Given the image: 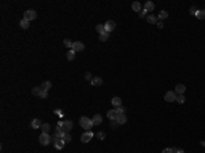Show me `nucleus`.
I'll return each mask as SVG.
<instances>
[{
  "label": "nucleus",
  "mask_w": 205,
  "mask_h": 153,
  "mask_svg": "<svg viewBox=\"0 0 205 153\" xmlns=\"http://www.w3.org/2000/svg\"><path fill=\"white\" fill-rule=\"evenodd\" d=\"M111 103H112V105H114L115 108H119V107H122V99H120V97H114Z\"/></svg>",
  "instance_id": "obj_14"
},
{
  "label": "nucleus",
  "mask_w": 205,
  "mask_h": 153,
  "mask_svg": "<svg viewBox=\"0 0 205 153\" xmlns=\"http://www.w3.org/2000/svg\"><path fill=\"white\" fill-rule=\"evenodd\" d=\"M197 11H198V8H197V7H195V6L190 7V10H189V12H190L192 15H195V14H197Z\"/></svg>",
  "instance_id": "obj_33"
},
{
  "label": "nucleus",
  "mask_w": 205,
  "mask_h": 153,
  "mask_svg": "<svg viewBox=\"0 0 205 153\" xmlns=\"http://www.w3.org/2000/svg\"><path fill=\"white\" fill-rule=\"evenodd\" d=\"M29 25H30V21H27V19H21V22H19V26L22 27V29H27L29 27Z\"/></svg>",
  "instance_id": "obj_20"
},
{
  "label": "nucleus",
  "mask_w": 205,
  "mask_h": 153,
  "mask_svg": "<svg viewBox=\"0 0 205 153\" xmlns=\"http://www.w3.org/2000/svg\"><path fill=\"white\" fill-rule=\"evenodd\" d=\"M41 90H44V92H48L51 87H52V82H49V81H45V82H43L41 84Z\"/></svg>",
  "instance_id": "obj_12"
},
{
  "label": "nucleus",
  "mask_w": 205,
  "mask_h": 153,
  "mask_svg": "<svg viewBox=\"0 0 205 153\" xmlns=\"http://www.w3.org/2000/svg\"><path fill=\"white\" fill-rule=\"evenodd\" d=\"M64 145H66L64 140H62V138H60V140H58L56 142L53 143V146L56 148V149H59V150H60V149H63V148H64Z\"/></svg>",
  "instance_id": "obj_13"
},
{
  "label": "nucleus",
  "mask_w": 205,
  "mask_h": 153,
  "mask_svg": "<svg viewBox=\"0 0 205 153\" xmlns=\"http://www.w3.org/2000/svg\"><path fill=\"white\" fill-rule=\"evenodd\" d=\"M92 120H93V124L99 126V124H101V122H102V116L97 114V115H94V116H93V119H92Z\"/></svg>",
  "instance_id": "obj_17"
},
{
  "label": "nucleus",
  "mask_w": 205,
  "mask_h": 153,
  "mask_svg": "<svg viewBox=\"0 0 205 153\" xmlns=\"http://www.w3.org/2000/svg\"><path fill=\"white\" fill-rule=\"evenodd\" d=\"M85 79H86V81H90L92 82V74H90V72H86V74H85Z\"/></svg>",
  "instance_id": "obj_36"
},
{
  "label": "nucleus",
  "mask_w": 205,
  "mask_h": 153,
  "mask_svg": "<svg viewBox=\"0 0 205 153\" xmlns=\"http://www.w3.org/2000/svg\"><path fill=\"white\" fill-rule=\"evenodd\" d=\"M23 18L27 19V21H33L37 18V12L34 10H26L25 14H23Z\"/></svg>",
  "instance_id": "obj_4"
},
{
  "label": "nucleus",
  "mask_w": 205,
  "mask_h": 153,
  "mask_svg": "<svg viewBox=\"0 0 205 153\" xmlns=\"http://www.w3.org/2000/svg\"><path fill=\"white\" fill-rule=\"evenodd\" d=\"M41 120L40 119H33L31 120V123H30V127L31 128H38V127H41Z\"/></svg>",
  "instance_id": "obj_15"
},
{
  "label": "nucleus",
  "mask_w": 205,
  "mask_h": 153,
  "mask_svg": "<svg viewBox=\"0 0 205 153\" xmlns=\"http://www.w3.org/2000/svg\"><path fill=\"white\" fill-rule=\"evenodd\" d=\"M161 153H172V150H171V148H165Z\"/></svg>",
  "instance_id": "obj_38"
},
{
  "label": "nucleus",
  "mask_w": 205,
  "mask_h": 153,
  "mask_svg": "<svg viewBox=\"0 0 205 153\" xmlns=\"http://www.w3.org/2000/svg\"><path fill=\"white\" fill-rule=\"evenodd\" d=\"M38 141L41 142V145H44V146H46V145H49L52 142V138H51V135L49 134H46V133H43L40 135V138H38Z\"/></svg>",
  "instance_id": "obj_3"
},
{
  "label": "nucleus",
  "mask_w": 205,
  "mask_h": 153,
  "mask_svg": "<svg viewBox=\"0 0 205 153\" xmlns=\"http://www.w3.org/2000/svg\"><path fill=\"white\" fill-rule=\"evenodd\" d=\"M131 8H133V11L139 12V11H142V4H141L139 2H134V3L131 4Z\"/></svg>",
  "instance_id": "obj_11"
},
{
  "label": "nucleus",
  "mask_w": 205,
  "mask_h": 153,
  "mask_svg": "<svg viewBox=\"0 0 205 153\" xmlns=\"http://www.w3.org/2000/svg\"><path fill=\"white\" fill-rule=\"evenodd\" d=\"M164 100L167 101V103L176 101V93H175V92H172V90L167 92V93H165V96H164Z\"/></svg>",
  "instance_id": "obj_5"
},
{
  "label": "nucleus",
  "mask_w": 205,
  "mask_h": 153,
  "mask_svg": "<svg viewBox=\"0 0 205 153\" xmlns=\"http://www.w3.org/2000/svg\"><path fill=\"white\" fill-rule=\"evenodd\" d=\"M157 26H159V27L161 29V27L164 26V23H163V22H157Z\"/></svg>",
  "instance_id": "obj_39"
},
{
  "label": "nucleus",
  "mask_w": 205,
  "mask_h": 153,
  "mask_svg": "<svg viewBox=\"0 0 205 153\" xmlns=\"http://www.w3.org/2000/svg\"><path fill=\"white\" fill-rule=\"evenodd\" d=\"M96 137H97L99 140H104V138H105V133H104V131H99V133L96 134Z\"/></svg>",
  "instance_id": "obj_31"
},
{
  "label": "nucleus",
  "mask_w": 205,
  "mask_h": 153,
  "mask_svg": "<svg viewBox=\"0 0 205 153\" xmlns=\"http://www.w3.org/2000/svg\"><path fill=\"white\" fill-rule=\"evenodd\" d=\"M40 93H41V87L40 86H36V87L31 89V94H33V96H40Z\"/></svg>",
  "instance_id": "obj_24"
},
{
  "label": "nucleus",
  "mask_w": 205,
  "mask_h": 153,
  "mask_svg": "<svg viewBox=\"0 0 205 153\" xmlns=\"http://www.w3.org/2000/svg\"><path fill=\"white\" fill-rule=\"evenodd\" d=\"M66 58H67V60H74V58H75V51L70 49V51L66 53Z\"/></svg>",
  "instance_id": "obj_21"
},
{
  "label": "nucleus",
  "mask_w": 205,
  "mask_h": 153,
  "mask_svg": "<svg viewBox=\"0 0 205 153\" xmlns=\"http://www.w3.org/2000/svg\"><path fill=\"white\" fill-rule=\"evenodd\" d=\"M195 18L197 19H205V10H198V11H197Z\"/></svg>",
  "instance_id": "obj_22"
},
{
  "label": "nucleus",
  "mask_w": 205,
  "mask_h": 153,
  "mask_svg": "<svg viewBox=\"0 0 205 153\" xmlns=\"http://www.w3.org/2000/svg\"><path fill=\"white\" fill-rule=\"evenodd\" d=\"M108 38H109V33H104V34H100V36H99V40H100L101 43L107 41Z\"/></svg>",
  "instance_id": "obj_27"
},
{
  "label": "nucleus",
  "mask_w": 205,
  "mask_h": 153,
  "mask_svg": "<svg viewBox=\"0 0 205 153\" xmlns=\"http://www.w3.org/2000/svg\"><path fill=\"white\" fill-rule=\"evenodd\" d=\"M92 85H94V86H101V85H102V78H101V77H94V78L92 79Z\"/></svg>",
  "instance_id": "obj_16"
},
{
  "label": "nucleus",
  "mask_w": 205,
  "mask_h": 153,
  "mask_svg": "<svg viewBox=\"0 0 205 153\" xmlns=\"http://www.w3.org/2000/svg\"><path fill=\"white\" fill-rule=\"evenodd\" d=\"M71 49L75 51V52H81V51L85 49V44H83L82 41H74V43H73V48H71Z\"/></svg>",
  "instance_id": "obj_6"
},
{
  "label": "nucleus",
  "mask_w": 205,
  "mask_h": 153,
  "mask_svg": "<svg viewBox=\"0 0 205 153\" xmlns=\"http://www.w3.org/2000/svg\"><path fill=\"white\" fill-rule=\"evenodd\" d=\"M118 111V114L119 115H124V112H126V108L124 107H119V108H115Z\"/></svg>",
  "instance_id": "obj_32"
},
{
  "label": "nucleus",
  "mask_w": 205,
  "mask_h": 153,
  "mask_svg": "<svg viewBox=\"0 0 205 153\" xmlns=\"http://www.w3.org/2000/svg\"><path fill=\"white\" fill-rule=\"evenodd\" d=\"M176 101H178L179 104H183V103L186 101L185 96H183V94H176Z\"/></svg>",
  "instance_id": "obj_29"
},
{
  "label": "nucleus",
  "mask_w": 205,
  "mask_h": 153,
  "mask_svg": "<svg viewBox=\"0 0 205 153\" xmlns=\"http://www.w3.org/2000/svg\"><path fill=\"white\" fill-rule=\"evenodd\" d=\"M93 133L92 131H85L83 134H82V137H81V141L83 142V143H86V142H89L92 138H93Z\"/></svg>",
  "instance_id": "obj_8"
},
{
  "label": "nucleus",
  "mask_w": 205,
  "mask_h": 153,
  "mask_svg": "<svg viewBox=\"0 0 205 153\" xmlns=\"http://www.w3.org/2000/svg\"><path fill=\"white\" fill-rule=\"evenodd\" d=\"M64 142L67 143V142H71V135H70V133H66V135H64Z\"/></svg>",
  "instance_id": "obj_34"
},
{
  "label": "nucleus",
  "mask_w": 205,
  "mask_h": 153,
  "mask_svg": "<svg viewBox=\"0 0 205 153\" xmlns=\"http://www.w3.org/2000/svg\"><path fill=\"white\" fill-rule=\"evenodd\" d=\"M146 21L149 22V23H157V17H155V15H148V18H146Z\"/></svg>",
  "instance_id": "obj_25"
},
{
  "label": "nucleus",
  "mask_w": 205,
  "mask_h": 153,
  "mask_svg": "<svg viewBox=\"0 0 205 153\" xmlns=\"http://www.w3.org/2000/svg\"><path fill=\"white\" fill-rule=\"evenodd\" d=\"M185 90H186V86L182 85V84H178V85L175 86V93H176V94H183Z\"/></svg>",
  "instance_id": "obj_10"
},
{
  "label": "nucleus",
  "mask_w": 205,
  "mask_h": 153,
  "mask_svg": "<svg viewBox=\"0 0 205 153\" xmlns=\"http://www.w3.org/2000/svg\"><path fill=\"white\" fill-rule=\"evenodd\" d=\"M116 122H118V124H124L126 122H127V116L126 115H119L118 119H116Z\"/></svg>",
  "instance_id": "obj_19"
},
{
  "label": "nucleus",
  "mask_w": 205,
  "mask_h": 153,
  "mask_svg": "<svg viewBox=\"0 0 205 153\" xmlns=\"http://www.w3.org/2000/svg\"><path fill=\"white\" fill-rule=\"evenodd\" d=\"M80 124L82 128H85V131H90V128L93 127V120L88 116H82L80 119Z\"/></svg>",
  "instance_id": "obj_1"
},
{
  "label": "nucleus",
  "mask_w": 205,
  "mask_h": 153,
  "mask_svg": "<svg viewBox=\"0 0 205 153\" xmlns=\"http://www.w3.org/2000/svg\"><path fill=\"white\" fill-rule=\"evenodd\" d=\"M201 145H202V146H205V141H201Z\"/></svg>",
  "instance_id": "obj_42"
},
{
  "label": "nucleus",
  "mask_w": 205,
  "mask_h": 153,
  "mask_svg": "<svg viewBox=\"0 0 205 153\" xmlns=\"http://www.w3.org/2000/svg\"><path fill=\"white\" fill-rule=\"evenodd\" d=\"M96 30H97V33H100V34L107 33V31H105V27H104V25H97V26H96Z\"/></svg>",
  "instance_id": "obj_26"
},
{
  "label": "nucleus",
  "mask_w": 205,
  "mask_h": 153,
  "mask_svg": "<svg viewBox=\"0 0 205 153\" xmlns=\"http://www.w3.org/2000/svg\"><path fill=\"white\" fill-rule=\"evenodd\" d=\"M58 124L63 128V130H64V133L71 131V128H73V122H71V120H60Z\"/></svg>",
  "instance_id": "obj_2"
},
{
  "label": "nucleus",
  "mask_w": 205,
  "mask_h": 153,
  "mask_svg": "<svg viewBox=\"0 0 205 153\" xmlns=\"http://www.w3.org/2000/svg\"><path fill=\"white\" fill-rule=\"evenodd\" d=\"M107 116H108L109 120H116L118 116H119V114H118L116 109H109V111L107 112Z\"/></svg>",
  "instance_id": "obj_9"
},
{
  "label": "nucleus",
  "mask_w": 205,
  "mask_h": 153,
  "mask_svg": "<svg viewBox=\"0 0 205 153\" xmlns=\"http://www.w3.org/2000/svg\"><path fill=\"white\" fill-rule=\"evenodd\" d=\"M63 45H64L66 48H73V43L70 41L68 38H64V40H63Z\"/></svg>",
  "instance_id": "obj_28"
},
{
  "label": "nucleus",
  "mask_w": 205,
  "mask_h": 153,
  "mask_svg": "<svg viewBox=\"0 0 205 153\" xmlns=\"http://www.w3.org/2000/svg\"><path fill=\"white\" fill-rule=\"evenodd\" d=\"M46 97H48V92L41 90V93H40V99H46Z\"/></svg>",
  "instance_id": "obj_35"
},
{
  "label": "nucleus",
  "mask_w": 205,
  "mask_h": 153,
  "mask_svg": "<svg viewBox=\"0 0 205 153\" xmlns=\"http://www.w3.org/2000/svg\"><path fill=\"white\" fill-rule=\"evenodd\" d=\"M104 27H105V31H107V33H111V31L116 27V23H115L114 21L109 19V21H107V22L104 23Z\"/></svg>",
  "instance_id": "obj_7"
},
{
  "label": "nucleus",
  "mask_w": 205,
  "mask_h": 153,
  "mask_svg": "<svg viewBox=\"0 0 205 153\" xmlns=\"http://www.w3.org/2000/svg\"><path fill=\"white\" fill-rule=\"evenodd\" d=\"M144 10H146L148 12H149V11H153V10H155V4H153L152 2H146V3L144 4Z\"/></svg>",
  "instance_id": "obj_18"
},
{
  "label": "nucleus",
  "mask_w": 205,
  "mask_h": 153,
  "mask_svg": "<svg viewBox=\"0 0 205 153\" xmlns=\"http://www.w3.org/2000/svg\"><path fill=\"white\" fill-rule=\"evenodd\" d=\"M176 153H185V152H183L182 149H178V152H176Z\"/></svg>",
  "instance_id": "obj_41"
},
{
  "label": "nucleus",
  "mask_w": 205,
  "mask_h": 153,
  "mask_svg": "<svg viewBox=\"0 0 205 153\" xmlns=\"http://www.w3.org/2000/svg\"><path fill=\"white\" fill-rule=\"evenodd\" d=\"M171 150H172V153H176V152H178L176 148H171Z\"/></svg>",
  "instance_id": "obj_40"
},
{
  "label": "nucleus",
  "mask_w": 205,
  "mask_h": 153,
  "mask_svg": "<svg viewBox=\"0 0 205 153\" xmlns=\"http://www.w3.org/2000/svg\"><path fill=\"white\" fill-rule=\"evenodd\" d=\"M41 130H43V133H46V134H48V131H51V124H48V123H43Z\"/></svg>",
  "instance_id": "obj_23"
},
{
  "label": "nucleus",
  "mask_w": 205,
  "mask_h": 153,
  "mask_svg": "<svg viewBox=\"0 0 205 153\" xmlns=\"http://www.w3.org/2000/svg\"><path fill=\"white\" fill-rule=\"evenodd\" d=\"M146 12H148V11L142 8V11H141V12H139V18H144V17H145V15H146Z\"/></svg>",
  "instance_id": "obj_37"
},
{
  "label": "nucleus",
  "mask_w": 205,
  "mask_h": 153,
  "mask_svg": "<svg viewBox=\"0 0 205 153\" xmlns=\"http://www.w3.org/2000/svg\"><path fill=\"white\" fill-rule=\"evenodd\" d=\"M165 18H168V12L167 11H160V14H159V19H165Z\"/></svg>",
  "instance_id": "obj_30"
}]
</instances>
